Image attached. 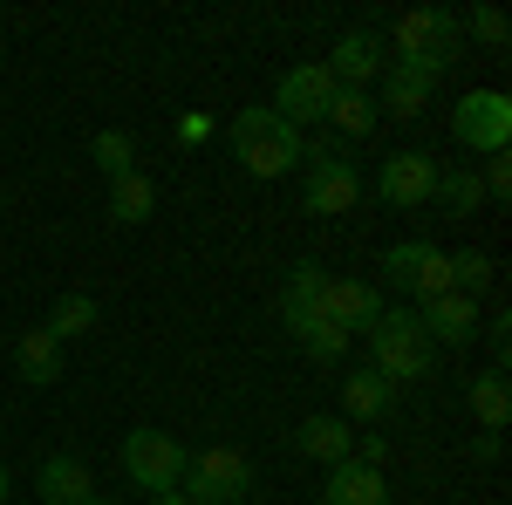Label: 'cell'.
Returning <instances> with one entry per match:
<instances>
[{
	"label": "cell",
	"instance_id": "obj_1",
	"mask_svg": "<svg viewBox=\"0 0 512 505\" xmlns=\"http://www.w3.org/2000/svg\"><path fill=\"white\" fill-rule=\"evenodd\" d=\"M431 335L417 328V314L410 308H383V321L369 328V369L383 376V383H424L431 376Z\"/></svg>",
	"mask_w": 512,
	"mask_h": 505
},
{
	"label": "cell",
	"instance_id": "obj_2",
	"mask_svg": "<svg viewBox=\"0 0 512 505\" xmlns=\"http://www.w3.org/2000/svg\"><path fill=\"white\" fill-rule=\"evenodd\" d=\"M226 137H233V157L253 178H287V171L301 164V130L280 123L274 110H239Z\"/></svg>",
	"mask_w": 512,
	"mask_h": 505
},
{
	"label": "cell",
	"instance_id": "obj_3",
	"mask_svg": "<svg viewBox=\"0 0 512 505\" xmlns=\"http://www.w3.org/2000/svg\"><path fill=\"white\" fill-rule=\"evenodd\" d=\"M178 492H185L192 505H246V492H253V465H246V451H233V444H212V451L185 458Z\"/></svg>",
	"mask_w": 512,
	"mask_h": 505
},
{
	"label": "cell",
	"instance_id": "obj_4",
	"mask_svg": "<svg viewBox=\"0 0 512 505\" xmlns=\"http://www.w3.org/2000/svg\"><path fill=\"white\" fill-rule=\"evenodd\" d=\"M185 444L171 437V430H130L123 437V478L137 485V492H178V478H185Z\"/></svg>",
	"mask_w": 512,
	"mask_h": 505
},
{
	"label": "cell",
	"instance_id": "obj_5",
	"mask_svg": "<svg viewBox=\"0 0 512 505\" xmlns=\"http://www.w3.org/2000/svg\"><path fill=\"white\" fill-rule=\"evenodd\" d=\"M383 280L396 294H417V308H424L437 294H451V253L431 246V239H403V246L383 253Z\"/></svg>",
	"mask_w": 512,
	"mask_h": 505
},
{
	"label": "cell",
	"instance_id": "obj_6",
	"mask_svg": "<svg viewBox=\"0 0 512 505\" xmlns=\"http://www.w3.org/2000/svg\"><path fill=\"white\" fill-rule=\"evenodd\" d=\"M451 137H458L465 151L506 157V144H512V96H506V89H472V96H458V110H451Z\"/></svg>",
	"mask_w": 512,
	"mask_h": 505
},
{
	"label": "cell",
	"instance_id": "obj_7",
	"mask_svg": "<svg viewBox=\"0 0 512 505\" xmlns=\"http://www.w3.org/2000/svg\"><path fill=\"white\" fill-rule=\"evenodd\" d=\"M315 308H321V321H335L342 335H369L376 321H383V294L369 287V280H355V273H328L321 280V294H315Z\"/></svg>",
	"mask_w": 512,
	"mask_h": 505
},
{
	"label": "cell",
	"instance_id": "obj_8",
	"mask_svg": "<svg viewBox=\"0 0 512 505\" xmlns=\"http://www.w3.org/2000/svg\"><path fill=\"white\" fill-rule=\"evenodd\" d=\"M328 103H335V76H328L321 62H301V69H287V76H280V89H274V103H267V110H274L280 123H294V130H301V123H328Z\"/></svg>",
	"mask_w": 512,
	"mask_h": 505
},
{
	"label": "cell",
	"instance_id": "obj_9",
	"mask_svg": "<svg viewBox=\"0 0 512 505\" xmlns=\"http://www.w3.org/2000/svg\"><path fill=\"white\" fill-rule=\"evenodd\" d=\"M437 76H444V62H431V55H396L390 76H383V103H376V117H403L417 123L424 117V103H431Z\"/></svg>",
	"mask_w": 512,
	"mask_h": 505
},
{
	"label": "cell",
	"instance_id": "obj_10",
	"mask_svg": "<svg viewBox=\"0 0 512 505\" xmlns=\"http://www.w3.org/2000/svg\"><path fill=\"white\" fill-rule=\"evenodd\" d=\"M376 192H383V205H396V212H417V205L437 192V157L431 151H396V157H383Z\"/></svg>",
	"mask_w": 512,
	"mask_h": 505
},
{
	"label": "cell",
	"instance_id": "obj_11",
	"mask_svg": "<svg viewBox=\"0 0 512 505\" xmlns=\"http://www.w3.org/2000/svg\"><path fill=\"white\" fill-rule=\"evenodd\" d=\"M465 35V21L451 7H417L396 21V55H431V62H451V48Z\"/></svg>",
	"mask_w": 512,
	"mask_h": 505
},
{
	"label": "cell",
	"instance_id": "obj_12",
	"mask_svg": "<svg viewBox=\"0 0 512 505\" xmlns=\"http://www.w3.org/2000/svg\"><path fill=\"white\" fill-rule=\"evenodd\" d=\"M301 205L315 212V219H342V212H355L362 205V171L355 164H315L308 171V185H301Z\"/></svg>",
	"mask_w": 512,
	"mask_h": 505
},
{
	"label": "cell",
	"instance_id": "obj_13",
	"mask_svg": "<svg viewBox=\"0 0 512 505\" xmlns=\"http://www.w3.org/2000/svg\"><path fill=\"white\" fill-rule=\"evenodd\" d=\"M417 328L431 335V349H465L478 335V301L472 294H437V301H424V314H417Z\"/></svg>",
	"mask_w": 512,
	"mask_h": 505
},
{
	"label": "cell",
	"instance_id": "obj_14",
	"mask_svg": "<svg viewBox=\"0 0 512 505\" xmlns=\"http://www.w3.org/2000/svg\"><path fill=\"white\" fill-rule=\"evenodd\" d=\"M280 321H287V335L315 355V362H342V355H349V335H342L335 321H321L315 301H280Z\"/></svg>",
	"mask_w": 512,
	"mask_h": 505
},
{
	"label": "cell",
	"instance_id": "obj_15",
	"mask_svg": "<svg viewBox=\"0 0 512 505\" xmlns=\"http://www.w3.org/2000/svg\"><path fill=\"white\" fill-rule=\"evenodd\" d=\"M321 69L335 76V89H369V82L383 76V48H376V35H362V28H355V35L335 41V55H328Z\"/></svg>",
	"mask_w": 512,
	"mask_h": 505
},
{
	"label": "cell",
	"instance_id": "obj_16",
	"mask_svg": "<svg viewBox=\"0 0 512 505\" xmlns=\"http://www.w3.org/2000/svg\"><path fill=\"white\" fill-rule=\"evenodd\" d=\"M321 499H328V505H390V485H383V471H369V465H355V458H342V465H328Z\"/></svg>",
	"mask_w": 512,
	"mask_h": 505
},
{
	"label": "cell",
	"instance_id": "obj_17",
	"mask_svg": "<svg viewBox=\"0 0 512 505\" xmlns=\"http://www.w3.org/2000/svg\"><path fill=\"white\" fill-rule=\"evenodd\" d=\"M294 451L315 458V465H342V458H355V430L342 417H308V424L294 430Z\"/></svg>",
	"mask_w": 512,
	"mask_h": 505
},
{
	"label": "cell",
	"instance_id": "obj_18",
	"mask_svg": "<svg viewBox=\"0 0 512 505\" xmlns=\"http://www.w3.org/2000/svg\"><path fill=\"white\" fill-rule=\"evenodd\" d=\"M396 403V383H383L376 369H349L342 376V424H369Z\"/></svg>",
	"mask_w": 512,
	"mask_h": 505
},
{
	"label": "cell",
	"instance_id": "obj_19",
	"mask_svg": "<svg viewBox=\"0 0 512 505\" xmlns=\"http://www.w3.org/2000/svg\"><path fill=\"white\" fill-rule=\"evenodd\" d=\"M41 505H89L96 499V478H89V465H76V458H48L35 478Z\"/></svg>",
	"mask_w": 512,
	"mask_h": 505
},
{
	"label": "cell",
	"instance_id": "obj_20",
	"mask_svg": "<svg viewBox=\"0 0 512 505\" xmlns=\"http://www.w3.org/2000/svg\"><path fill=\"white\" fill-rule=\"evenodd\" d=\"M14 369H21V383L48 389L55 376H62V342H55L48 328H28V335L14 342Z\"/></svg>",
	"mask_w": 512,
	"mask_h": 505
},
{
	"label": "cell",
	"instance_id": "obj_21",
	"mask_svg": "<svg viewBox=\"0 0 512 505\" xmlns=\"http://www.w3.org/2000/svg\"><path fill=\"white\" fill-rule=\"evenodd\" d=\"M151 212H158V185H151L144 171L110 178V219H117V226H144Z\"/></svg>",
	"mask_w": 512,
	"mask_h": 505
},
{
	"label": "cell",
	"instance_id": "obj_22",
	"mask_svg": "<svg viewBox=\"0 0 512 505\" xmlns=\"http://www.w3.org/2000/svg\"><path fill=\"white\" fill-rule=\"evenodd\" d=\"M431 198H444L458 219H472L478 205H485V185H478L472 164H437V192H431Z\"/></svg>",
	"mask_w": 512,
	"mask_h": 505
},
{
	"label": "cell",
	"instance_id": "obj_23",
	"mask_svg": "<svg viewBox=\"0 0 512 505\" xmlns=\"http://www.w3.org/2000/svg\"><path fill=\"white\" fill-rule=\"evenodd\" d=\"M472 417H478L485 430H492V437L506 430V417H512V389H506V369H485V376L472 383Z\"/></svg>",
	"mask_w": 512,
	"mask_h": 505
},
{
	"label": "cell",
	"instance_id": "obj_24",
	"mask_svg": "<svg viewBox=\"0 0 512 505\" xmlns=\"http://www.w3.org/2000/svg\"><path fill=\"white\" fill-rule=\"evenodd\" d=\"M89 164H96L103 178H130V171H137V137H130V130H96V137H89Z\"/></svg>",
	"mask_w": 512,
	"mask_h": 505
},
{
	"label": "cell",
	"instance_id": "obj_25",
	"mask_svg": "<svg viewBox=\"0 0 512 505\" xmlns=\"http://www.w3.org/2000/svg\"><path fill=\"white\" fill-rule=\"evenodd\" d=\"M328 123H335V130H342V137H369V130H376V96H369V89H335V103H328Z\"/></svg>",
	"mask_w": 512,
	"mask_h": 505
},
{
	"label": "cell",
	"instance_id": "obj_26",
	"mask_svg": "<svg viewBox=\"0 0 512 505\" xmlns=\"http://www.w3.org/2000/svg\"><path fill=\"white\" fill-rule=\"evenodd\" d=\"M96 294H62V301H55V314H48V321H41V328H48V335H55V342H76V335H89V328H96Z\"/></svg>",
	"mask_w": 512,
	"mask_h": 505
},
{
	"label": "cell",
	"instance_id": "obj_27",
	"mask_svg": "<svg viewBox=\"0 0 512 505\" xmlns=\"http://www.w3.org/2000/svg\"><path fill=\"white\" fill-rule=\"evenodd\" d=\"M485 280H492V253H478V246H458V253H451V287H458V294H478Z\"/></svg>",
	"mask_w": 512,
	"mask_h": 505
},
{
	"label": "cell",
	"instance_id": "obj_28",
	"mask_svg": "<svg viewBox=\"0 0 512 505\" xmlns=\"http://www.w3.org/2000/svg\"><path fill=\"white\" fill-rule=\"evenodd\" d=\"M458 21H465L485 48H506V14H499V7H472V14H458Z\"/></svg>",
	"mask_w": 512,
	"mask_h": 505
},
{
	"label": "cell",
	"instance_id": "obj_29",
	"mask_svg": "<svg viewBox=\"0 0 512 505\" xmlns=\"http://www.w3.org/2000/svg\"><path fill=\"white\" fill-rule=\"evenodd\" d=\"M321 280H328V267H321V260H301V267L287 273V301H315Z\"/></svg>",
	"mask_w": 512,
	"mask_h": 505
},
{
	"label": "cell",
	"instance_id": "obj_30",
	"mask_svg": "<svg viewBox=\"0 0 512 505\" xmlns=\"http://www.w3.org/2000/svg\"><path fill=\"white\" fill-rule=\"evenodd\" d=\"M478 185H485V198H512V164H506V157H492V171H485Z\"/></svg>",
	"mask_w": 512,
	"mask_h": 505
},
{
	"label": "cell",
	"instance_id": "obj_31",
	"mask_svg": "<svg viewBox=\"0 0 512 505\" xmlns=\"http://www.w3.org/2000/svg\"><path fill=\"white\" fill-rule=\"evenodd\" d=\"M178 137H185V144H205V137H212V123H205V117H185V123H178Z\"/></svg>",
	"mask_w": 512,
	"mask_h": 505
},
{
	"label": "cell",
	"instance_id": "obj_32",
	"mask_svg": "<svg viewBox=\"0 0 512 505\" xmlns=\"http://www.w3.org/2000/svg\"><path fill=\"white\" fill-rule=\"evenodd\" d=\"M151 505H192V499H185V492H158Z\"/></svg>",
	"mask_w": 512,
	"mask_h": 505
},
{
	"label": "cell",
	"instance_id": "obj_33",
	"mask_svg": "<svg viewBox=\"0 0 512 505\" xmlns=\"http://www.w3.org/2000/svg\"><path fill=\"white\" fill-rule=\"evenodd\" d=\"M0 505H7V465H0Z\"/></svg>",
	"mask_w": 512,
	"mask_h": 505
},
{
	"label": "cell",
	"instance_id": "obj_34",
	"mask_svg": "<svg viewBox=\"0 0 512 505\" xmlns=\"http://www.w3.org/2000/svg\"><path fill=\"white\" fill-rule=\"evenodd\" d=\"M89 505H117V499H103V492H96V499H89Z\"/></svg>",
	"mask_w": 512,
	"mask_h": 505
}]
</instances>
